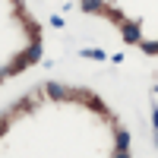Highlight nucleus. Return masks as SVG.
I'll list each match as a JSON object with an SVG mask.
<instances>
[{
  "mask_svg": "<svg viewBox=\"0 0 158 158\" xmlns=\"http://www.w3.org/2000/svg\"><path fill=\"white\" fill-rule=\"evenodd\" d=\"M123 41H130V44H142V35H139V25H136V22L123 25Z\"/></svg>",
  "mask_w": 158,
  "mask_h": 158,
  "instance_id": "f257e3e1",
  "label": "nucleus"
},
{
  "mask_svg": "<svg viewBox=\"0 0 158 158\" xmlns=\"http://www.w3.org/2000/svg\"><path fill=\"white\" fill-rule=\"evenodd\" d=\"M130 149V133L127 130H117V152H127Z\"/></svg>",
  "mask_w": 158,
  "mask_h": 158,
  "instance_id": "f03ea898",
  "label": "nucleus"
},
{
  "mask_svg": "<svg viewBox=\"0 0 158 158\" xmlns=\"http://www.w3.org/2000/svg\"><path fill=\"white\" fill-rule=\"evenodd\" d=\"M38 57H41V44L35 41V44L29 48V54H25V60H38Z\"/></svg>",
  "mask_w": 158,
  "mask_h": 158,
  "instance_id": "7ed1b4c3",
  "label": "nucleus"
},
{
  "mask_svg": "<svg viewBox=\"0 0 158 158\" xmlns=\"http://www.w3.org/2000/svg\"><path fill=\"white\" fill-rule=\"evenodd\" d=\"M82 57H92V60H104V51L92 48V51H82Z\"/></svg>",
  "mask_w": 158,
  "mask_h": 158,
  "instance_id": "20e7f679",
  "label": "nucleus"
},
{
  "mask_svg": "<svg viewBox=\"0 0 158 158\" xmlns=\"http://www.w3.org/2000/svg\"><path fill=\"white\" fill-rule=\"evenodd\" d=\"M142 51L146 54H158V41H142Z\"/></svg>",
  "mask_w": 158,
  "mask_h": 158,
  "instance_id": "39448f33",
  "label": "nucleus"
},
{
  "mask_svg": "<svg viewBox=\"0 0 158 158\" xmlns=\"http://www.w3.org/2000/svg\"><path fill=\"white\" fill-rule=\"evenodd\" d=\"M48 95H54V98H63V89H60V85H54V82H51V85H48Z\"/></svg>",
  "mask_w": 158,
  "mask_h": 158,
  "instance_id": "423d86ee",
  "label": "nucleus"
},
{
  "mask_svg": "<svg viewBox=\"0 0 158 158\" xmlns=\"http://www.w3.org/2000/svg\"><path fill=\"white\" fill-rule=\"evenodd\" d=\"M152 123H155V127H158V111H152Z\"/></svg>",
  "mask_w": 158,
  "mask_h": 158,
  "instance_id": "0eeeda50",
  "label": "nucleus"
},
{
  "mask_svg": "<svg viewBox=\"0 0 158 158\" xmlns=\"http://www.w3.org/2000/svg\"><path fill=\"white\" fill-rule=\"evenodd\" d=\"M114 158H130V152H117V155H114Z\"/></svg>",
  "mask_w": 158,
  "mask_h": 158,
  "instance_id": "6e6552de",
  "label": "nucleus"
},
{
  "mask_svg": "<svg viewBox=\"0 0 158 158\" xmlns=\"http://www.w3.org/2000/svg\"><path fill=\"white\" fill-rule=\"evenodd\" d=\"M155 92H158V89H155Z\"/></svg>",
  "mask_w": 158,
  "mask_h": 158,
  "instance_id": "1a4fd4ad",
  "label": "nucleus"
}]
</instances>
